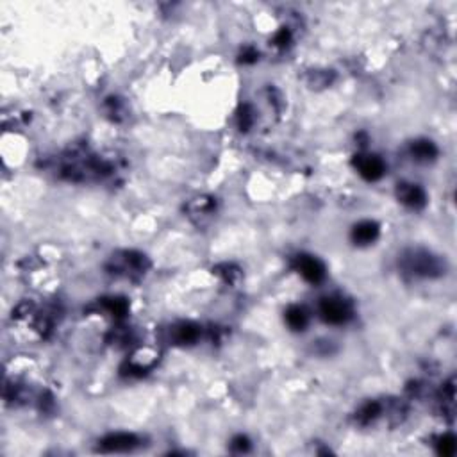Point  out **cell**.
Returning <instances> with one entry per match:
<instances>
[{"instance_id": "obj_1", "label": "cell", "mask_w": 457, "mask_h": 457, "mask_svg": "<svg viewBox=\"0 0 457 457\" xmlns=\"http://www.w3.org/2000/svg\"><path fill=\"white\" fill-rule=\"evenodd\" d=\"M402 272L418 279H436L445 273V263L424 248H411L406 250L400 257Z\"/></svg>"}, {"instance_id": "obj_2", "label": "cell", "mask_w": 457, "mask_h": 457, "mask_svg": "<svg viewBox=\"0 0 457 457\" xmlns=\"http://www.w3.org/2000/svg\"><path fill=\"white\" fill-rule=\"evenodd\" d=\"M318 313H320L321 320L329 323V326H345L346 321L354 316V309H352L348 300L332 295V297L321 298L320 305H318Z\"/></svg>"}, {"instance_id": "obj_3", "label": "cell", "mask_w": 457, "mask_h": 457, "mask_svg": "<svg viewBox=\"0 0 457 457\" xmlns=\"http://www.w3.org/2000/svg\"><path fill=\"white\" fill-rule=\"evenodd\" d=\"M111 270L113 273L125 277H140L147 272L149 268V261L140 252H120V254L113 255L111 257Z\"/></svg>"}, {"instance_id": "obj_4", "label": "cell", "mask_w": 457, "mask_h": 457, "mask_svg": "<svg viewBox=\"0 0 457 457\" xmlns=\"http://www.w3.org/2000/svg\"><path fill=\"white\" fill-rule=\"evenodd\" d=\"M293 268L309 284H320L326 279V266L318 257L309 254H298L293 261Z\"/></svg>"}, {"instance_id": "obj_5", "label": "cell", "mask_w": 457, "mask_h": 457, "mask_svg": "<svg viewBox=\"0 0 457 457\" xmlns=\"http://www.w3.org/2000/svg\"><path fill=\"white\" fill-rule=\"evenodd\" d=\"M354 168L364 181H380L386 173V163L375 154H358L352 161Z\"/></svg>"}, {"instance_id": "obj_6", "label": "cell", "mask_w": 457, "mask_h": 457, "mask_svg": "<svg viewBox=\"0 0 457 457\" xmlns=\"http://www.w3.org/2000/svg\"><path fill=\"white\" fill-rule=\"evenodd\" d=\"M141 445V440L132 433H115L100 441V450L106 454L131 452Z\"/></svg>"}, {"instance_id": "obj_7", "label": "cell", "mask_w": 457, "mask_h": 457, "mask_svg": "<svg viewBox=\"0 0 457 457\" xmlns=\"http://www.w3.org/2000/svg\"><path fill=\"white\" fill-rule=\"evenodd\" d=\"M396 198L409 209H424L427 204V195H425L424 188H420L415 182H400L396 186Z\"/></svg>"}, {"instance_id": "obj_8", "label": "cell", "mask_w": 457, "mask_h": 457, "mask_svg": "<svg viewBox=\"0 0 457 457\" xmlns=\"http://www.w3.org/2000/svg\"><path fill=\"white\" fill-rule=\"evenodd\" d=\"M202 336V329L191 321H181V323H175V326L170 327L168 330V338L173 345H193L200 339Z\"/></svg>"}, {"instance_id": "obj_9", "label": "cell", "mask_w": 457, "mask_h": 457, "mask_svg": "<svg viewBox=\"0 0 457 457\" xmlns=\"http://www.w3.org/2000/svg\"><path fill=\"white\" fill-rule=\"evenodd\" d=\"M380 234V227L379 223L374 222V220H362V222L355 223L354 229H352V241L359 247H367L377 241Z\"/></svg>"}, {"instance_id": "obj_10", "label": "cell", "mask_w": 457, "mask_h": 457, "mask_svg": "<svg viewBox=\"0 0 457 457\" xmlns=\"http://www.w3.org/2000/svg\"><path fill=\"white\" fill-rule=\"evenodd\" d=\"M409 154L418 163H431L436 159L438 147L431 140H416L409 147Z\"/></svg>"}, {"instance_id": "obj_11", "label": "cell", "mask_w": 457, "mask_h": 457, "mask_svg": "<svg viewBox=\"0 0 457 457\" xmlns=\"http://www.w3.org/2000/svg\"><path fill=\"white\" fill-rule=\"evenodd\" d=\"M384 415V406L377 400H370L367 404H362L361 408L358 409L355 412V424L362 425V427H367V425H371L375 420H379L380 416Z\"/></svg>"}, {"instance_id": "obj_12", "label": "cell", "mask_w": 457, "mask_h": 457, "mask_svg": "<svg viewBox=\"0 0 457 457\" xmlns=\"http://www.w3.org/2000/svg\"><path fill=\"white\" fill-rule=\"evenodd\" d=\"M284 318L289 329L295 330V332L305 330V327H307L309 323V314L302 305H289V307L286 309Z\"/></svg>"}, {"instance_id": "obj_13", "label": "cell", "mask_w": 457, "mask_h": 457, "mask_svg": "<svg viewBox=\"0 0 457 457\" xmlns=\"http://www.w3.org/2000/svg\"><path fill=\"white\" fill-rule=\"evenodd\" d=\"M102 309L109 314V316L120 320V318H124L125 314H127L129 304L125 298L109 297V298H102Z\"/></svg>"}, {"instance_id": "obj_14", "label": "cell", "mask_w": 457, "mask_h": 457, "mask_svg": "<svg viewBox=\"0 0 457 457\" xmlns=\"http://www.w3.org/2000/svg\"><path fill=\"white\" fill-rule=\"evenodd\" d=\"M436 449H438V454L440 456H445V457H450L456 454V438L452 436V434H445V436H440L438 438V443H436Z\"/></svg>"}, {"instance_id": "obj_15", "label": "cell", "mask_w": 457, "mask_h": 457, "mask_svg": "<svg viewBox=\"0 0 457 457\" xmlns=\"http://www.w3.org/2000/svg\"><path fill=\"white\" fill-rule=\"evenodd\" d=\"M238 120H239V127H241V131H248V129H250L255 122L254 109H252L250 106H243L241 107V111H239Z\"/></svg>"}, {"instance_id": "obj_16", "label": "cell", "mask_w": 457, "mask_h": 457, "mask_svg": "<svg viewBox=\"0 0 457 457\" xmlns=\"http://www.w3.org/2000/svg\"><path fill=\"white\" fill-rule=\"evenodd\" d=\"M231 449L238 454L248 452V450H250V440H248L247 436H243V434H239V436H236L234 440H232Z\"/></svg>"}, {"instance_id": "obj_17", "label": "cell", "mask_w": 457, "mask_h": 457, "mask_svg": "<svg viewBox=\"0 0 457 457\" xmlns=\"http://www.w3.org/2000/svg\"><path fill=\"white\" fill-rule=\"evenodd\" d=\"M289 42H291V33H289L288 29H280L279 33L275 34V38H273V43H275L277 47H280V49H284Z\"/></svg>"}]
</instances>
